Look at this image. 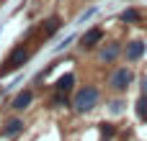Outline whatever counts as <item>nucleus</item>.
<instances>
[{
  "label": "nucleus",
  "instance_id": "f257e3e1",
  "mask_svg": "<svg viewBox=\"0 0 147 141\" xmlns=\"http://www.w3.org/2000/svg\"><path fill=\"white\" fill-rule=\"evenodd\" d=\"M72 105H75V110H78V113H90V110L98 105V87L85 85L83 90H78V92H75Z\"/></svg>",
  "mask_w": 147,
  "mask_h": 141
},
{
  "label": "nucleus",
  "instance_id": "f03ea898",
  "mask_svg": "<svg viewBox=\"0 0 147 141\" xmlns=\"http://www.w3.org/2000/svg\"><path fill=\"white\" fill-rule=\"evenodd\" d=\"M28 59V49L26 46H16L8 57H5V62L0 64V74L3 77H8L10 72H16V69H21V64Z\"/></svg>",
  "mask_w": 147,
  "mask_h": 141
},
{
  "label": "nucleus",
  "instance_id": "7ed1b4c3",
  "mask_svg": "<svg viewBox=\"0 0 147 141\" xmlns=\"http://www.w3.org/2000/svg\"><path fill=\"white\" fill-rule=\"evenodd\" d=\"M132 69L129 67H119L114 74H111V80H109V85H111V90L114 92H127V87L132 85Z\"/></svg>",
  "mask_w": 147,
  "mask_h": 141
},
{
  "label": "nucleus",
  "instance_id": "20e7f679",
  "mask_svg": "<svg viewBox=\"0 0 147 141\" xmlns=\"http://www.w3.org/2000/svg\"><path fill=\"white\" fill-rule=\"evenodd\" d=\"M23 128H26V123H23L21 118H10V121L0 128V136H3V139H16L18 134H23Z\"/></svg>",
  "mask_w": 147,
  "mask_h": 141
},
{
  "label": "nucleus",
  "instance_id": "39448f33",
  "mask_svg": "<svg viewBox=\"0 0 147 141\" xmlns=\"http://www.w3.org/2000/svg\"><path fill=\"white\" fill-rule=\"evenodd\" d=\"M101 39H103V28H90V31H85L80 36V46L83 49H93V46L101 44Z\"/></svg>",
  "mask_w": 147,
  "mask_h": 141
},
{
  "label": "nucleus",
  "instance_id": "423d86ee",
  "mask_svg": "<svg viewBox=\"0 0 147 141\" xmlns=\"http://www.w3.org/2000/svg\"><path fill=\"white\" fill-rule=\"evenodd\" d=\"M31 100H34V92H31V90H23V92H18V95L13 98L10 108H13V110H26V108L31 105Z\"/></svg>",
  "mask_w": 147,
  "mask_h": 141
},
{
  "label": "nucleus",
  "instance_id": "0eeeda50",
  "mask_svg": "<svg viewBox=\"0 0 147 141\" xmlns=\"http://www.w3.org/2000/svg\"><path fill=\"white\" fill-rule=\"evenodd\" d=\"M124 54H127L129 62H137V59H142V54H145V44H142V41H129L127 49H124Z\"/></svg>",
  "mask_w": 147,
  "mask_h": 141
},
{
  "label": "nucleus",
  "instance_id": "6e6552de",
  "mask_svg": "<svg viewBox=\"0 0 147 141\" xmlns=\"http://www.w3.org/2000/svg\"><path fill=\"white\" fill-rule=\"evenodd\" d=\"M72 85H75V74H72V72H67V74H62V77L54 82V92H70V90H72Z\"/></svg>",
  "mask_w": 147,
  "mask_h": 141
},
{
  "label": "nucleus",
  "instance_id": "1a4fd4ad",
  "mask_svg": "<svg viewBox=\"0 0 147 141\" xmlns=\"http://www.w3.org/2000/svg\"><path fill=\"white\" fill-rule=\"evenodd\" d=\"M119 51H121V46L114 41V44H109L103 51H101V62H114L116 57H119Z\"/></svg>",
  "mask_w": 147,
  "mask_h": 141
},
{
  "label": "nucleus",
  "instance_id": "9d476101",
  "mask_svg": "<svg viewBox=\"0 0 147 141\" xmlns=\"http://www.w3.org/2000/svg\"><path fill=\"white\" fill-rule=\"evenodd\" d=\"M41 31H44V36H52L54 31H59V18L52 15L49 21H44V28H41Z\"/></svg>",
  "mask_w": 147,
  "mask_h": 141
},
{
  "label": "nucleus",
  "instance_id": "9b49d317",
  "mask_svg": "<svg viewBox=\"0 0 147 141\" xmlns=\"http://www.w3.org/2000/svg\"><path fill=\"white\" fill-rule=\"evenodd\" d=\"M49 105H52V108H67V105H70V100H67V95H65V92H54V95H52V100H49Z\"/></svg>",
  "mask_w": 147,
  "mask_h": 141
},
{
  "label": "nucleus",
  "instance_id": "f8f14e48",
  "mask_svg": "<svg viewBox=\"0 0 147 141\" xmlns=\"http://www.w3.org/2000/svg\"><path fill=\"white\" fill-rule=\"evenodd\" d=\"M121 21H124V23H137V21H140V10H134V8L124 10V13H121Z\"/></svg>",
  "mask_w": 147,
  "mask_h": 141
},
{
  "label": "nucleus",
  "instance_id": "ddd939ff",
  "mask_svg": "<svg viewBox=\"0 0 147 141\" xmlns=\"http://www.w3.org/2000/svg\"><path fill=\"white\" fill-rule=\"evenodd\" d=\"M137 116H140L142 121H147V92L137 100Z\"/></svg>",
  "mask_w": 147,
  "mask_h": 141
},
{
  "label": "nucleus",
  "instance_id": "4468645a",
  "mask_svg": "<svg viewBox=\"0 0 147 141\" xmlns=\"http://www.w3.org/2000/svg\"><path fill=\"white\" fill-rule=\"evenodd\" d=\"M101 131H103V136H114V134H116L114 123H101Z\"/></svg>",
  "mask_w": 147,
  "mask_h": 141
},
{
  "label": "nucleus",
  "instance_id": "2eb2a0df",
  "mask_svg": "<svg viewBox=\"0 0 147 141\" xmlns=\"http://www.w3.org/2000/svg\"><path fill=\"white\" fill-rule=\"evenodd\" d=\"M93 15H96V8H90V10H85V13H83V15L78 18V23H85V21H88V18H93Z\"/></svg>",
  "mask_w": 147,
  "mask_h": 141
},
{
  "label": "nucleus",
  "instance_id": "dca6fc26",
  "mask_svg": "<svg viewBox=\"0 0 147 141\" xmlns=\"http://www.w3.org/2000/svg\"><path fill=\"white\" fill-rule=\"evenodd\" d=\"M109 108H111V113H121V110H124V103H121V100H114Z\"/></svg>",
  "mask_w": 147,
  "mask_h": 141
},
{
  "label": "nucleus",
  "instance_id": "f3484780",
  "mask_svg": "<svg viewBox=\"0 0 147 141\" xmlns=\"http://www.w3.org/2000/svg\"><path fill=\"white\" fill-rule=\"evenodd\" d=\"M72 39H75V36H67V39H65V41H62V44H57V51H59V49H65V46H67V44H70V41H72Z\"/></svg>",
  "mask_w": 147,
  "mask_h": 141
},
{
  "label": "nucleus",
  "instance_id": "a211bd4d",
  "mask_svg": "<svg viewBox=\"0 0 147 141\" xmlns=\"http://www.w3.org/2000/svg\"><path fill=\"white\" fill-rule=\"evenodd\" d=\"M142 87H145V92H147V77H145V80H142Z\"/></svg>",
  "mask_w": 147,
  "mask_h": 141
}]
</instances>
